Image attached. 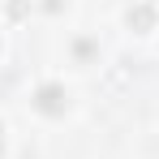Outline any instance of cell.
<instances>
[{"mask_svg": "<svg viewBox=\"0 0 159 159\" xmlns=\"http://www.w3.org/2000/svg\"><path fill=\"white\" fill-rule=\"evenodd\" d=\"M39 103L48 107V112H56V107H60V90H56V86H48V90L39 95Z\"/></svg>", "mask_w": 159, "mask_h": 159, "instance_id": "6da1fadb", "label": "cell"}]
</instances>
